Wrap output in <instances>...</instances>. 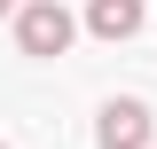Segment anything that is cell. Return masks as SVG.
I'll list each match as a JSON object with an SVG mask.
<instances>
[{
	"mask_svg": "<svg viewBox=\"0 0 157 149\" xmlns=\"http://www.w3.org/2000/svg\"><path fill=\"white\" fill-rule=\"evenodd\" d=\"M0 16H16V0H0Z\"/></svg>",
	"mask_w": 157,
	"mask_h": 149,
	"instance_id": "obj_4",
	"label": "cell"
},
{
	"mask_svg": "<svg viewBox=\"0 0 157 149\" xmlns=\"http://www.w3.org/2000/svg\"><path fill=\"white\" fill-rule=\"evenodd\" d=\"M86 32L94 39H134L141 32V0H94L86 8Z\"/></svg>",
	"mask_w": 157,
	"mask_h": 149,
	"instance_id": "obj_3",
	"label": "cell"
},
{
	"mask_svg": "<svg viewBox=\"0 0 157 149\" xmlns=\"http://www.w3.org/2000/svg\"><path fill=\"white\" fill-rule=\"evenodd\" d=\"M71 39H78V24L63 0H16V47L24 55H63Z\"/></svg>",
	"mask_w": 157,
	"mask_h": 149,
	"instance_id": "obj_1",
	"label": "cell"
},
{
	"mask_svg": "<svg viewBox=\"0 0 157 149\" xmlns=\"http://www.w3.org/2000/svg\"><path fill=\"white\" fill-rule=\"evenodd\" d=\"M149 102H134V94H126V102H110V110H102V126H94V141L102 149H149Z\"/></svg>",
	"mask_w": 157,
	"mask_h": 149,
	"instance_id": "obj_2",
	"label": "cell"
}]
</instances>
